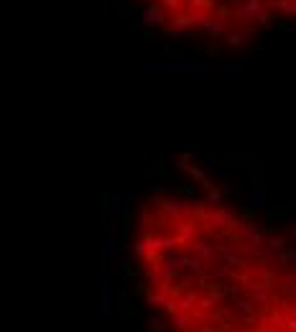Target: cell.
Masks as SVG:
<instances>
[{
    "mask_svg": "<svg viewBox=\"0 0 296 332\" xmlns=\"http://www.w3.org/2000/svg\"><path fill=\"white\" fill-rule=\"evenodd\" d=\"M169 36L240 43L296 21V0H133Z\"/></svg>",
    "mask_w": 296,
    "mask_h": 332,
    "instance_id": "obj_1",
    "label": "cell"
},
{
    "mask_svg": "<svg viewBox=\"0 0 296 332\" xmlns=\"http://www.w3.org/2000/svg\"><path fill=\"white\" fill-rule=\"evenodd\" d=\"M117 279L102 281V317H115L117 314Z\"/></svg>",
    "mask_w": 296,
    "mask_h": 332,
    "instance_id": "obj_2",
    "label": "cell"
},
{
    "mask_svg": "<svg viewBox=\"0 0 296 332\" xmlns=\"http://www.w3.org/2000/svg\"><path fill=\"white\" fill-rule=\"evenodd\" d=\"M112 209L117 217H125V209H128V197L125 194H115L112 197Z\"/></svg>",
    "mask_w": 296,
    "mask_h": 332,
    "instance_id": "obj_3",
    "label": "cell"
},
{
    "mask_svg": "<svg viewBox=\"0 0 296 332\" xmlns=\"http://www.w3.org/2000/svg\"><path fill=\"white\" fill-rule=\"evenodd\" d=\"M105 255L108 258H117V240L115 238H105Z\"/></svg>",
    "mask_w": 296,
    "mask_h": 332,
    "instance_id": "obj_4",
    "label": "cell"
},
{
    "mask_svg": "<svg viewBox=\"0 0 296 332\" xmlns=\"http://www.w3.org/2000/svg\"><path fill=\"white\" fill-rule=\"evenodd\" d=\"M151 332H164V322H153L151 325Z\"/></svg>",
    "mask_w": 296,
    "mask_h": 332,
    "instance_id": "obj_5",
    "label": "cell"
}]
</instances>
